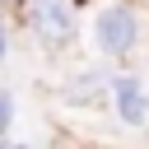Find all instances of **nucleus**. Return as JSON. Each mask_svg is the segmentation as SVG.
I'll return each mask as SVG.
<instances>
[{"instance_id":"7","label":"nucleus","mask_w":149,"mask_h":149,"mask_svg":"<svg viewBox=\"0 0 149 149\" xmlns=\"http://www.w3.org/2000/svg\"><path fill=\"white\" fill-rule=\"evenodd\" d=\"M5 149H28V144H5Z\"/></svg>"},{"instance_id":"5","label":"nucleus","mask_w":149,"mask_h":149,"mask_svg":"<svg viewBox=\"0 0 149 149\" xmlns=\"http://www.w3.org/2000/svg\"><path fill=\"white\" fill-rule=\"evenodd\" d=\"M9 56V28H5V14H0V61Z\"/></svg>"},{"instance_id":"6","label":"nucleus","mask_w":149,"mask_h":149,"mask_svg":"<svg viewBox=\"0 0 149 149\" xmlns=\"http://www.w3.org/2000/svg\"><path fill=\"white\" fill-rule=\"evenodd\" d=\"M19 5H23V0H0V9H19Z\"/></svg>"},{"instance_id":"2","label":"nucleus","mask_w":149,"mask_h":149,"mask_svg":"<svg viewBox=\"0 0 149 149\" xmlns=\"http://www.w3.org/2000/svg\"><path fill=\"white\" fill-rule=\"evenodd\" d=\"M135 37H140V19H135L130 5H102V9H98V19H93V42H98V51L126 56V51L135 47Z\"/></svg>"},{"instance_id":"4","label":"nucleus","mask_w":149,"mask_h":149,"mask_svg":"<svg viewBox=\"0 0 149 149\" xmlns=\"http://www.w3.org/2000/svg\"><path fill=\"white\" fill-rule=\"evenodd\" d=\"M9 121H14V93H9V88H0V135L9 130Z\"/></svg>"},{"instance_id":"1","label":"nucleus","mask_w":149,"mask_h":149,"mask_svg":"<svg viewBox=\"0 0 149 149\" xmlns=\"http://www.w3.org/2000/svg\"><path fill=\"white\" fill-rule=\"evenodd\" d=\"M74 5H79V0H23V5H19V19H23V28H28L42 47L61 51V47L74 37Z\"/></svg>"},{"instance_id":"3","label":"nucleus","mask_w":149,"mask_h":149,"mask_svg":"<svg viewBox=\"0 0 149 149\" xmlns=\"http://www.w3.org/2000/svg\"><path fill=\"white\" fill-rule=\"evenodd\" d=\"M112 107L121 112L126 126H144L149 121V93H144V84L135 74H116L112 79Z\"/></svg>"}]
</instances>
